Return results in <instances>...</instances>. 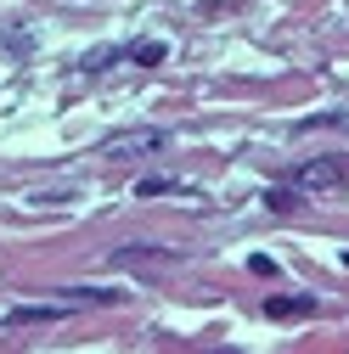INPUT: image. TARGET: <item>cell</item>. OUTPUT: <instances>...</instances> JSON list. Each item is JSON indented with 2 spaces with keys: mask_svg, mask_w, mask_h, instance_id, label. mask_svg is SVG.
<instances>
[{
  "mask_svg": "<svg viewBox=\"0 0 349 354\" xmlns=\"http://www.w3.org/2000/svg\"><path fill=\"white\" fill-rule=\"evenodd\" d=\"M141 197H174V192H186V186H174V180H163V174H147V180L136 186Z\"/></svg>",
  "mask_w": 349,
  "mask_h": 354,
  "instance_id": "obj_8",
  "label": "cell"
},
{
  "mask_svg": "<svg viewBox=\"0 0 349 354\" xmlns=\"http://www.w3.org/2000/svg\"><path fill=\"white\" fill-rule=\"evenodd\" d=\"M107 62H124V51H118V46H102V51H91V57H79V68H84V73H102Z\"/></svg>",
  "mask_w": 349,
  "mask_h": 354,
  "instance_id": "obj_6",
  "label": "cell"
},
{
  "mask_svg": "<svg viewBox=\"0 0 349 354\" xmlns=\"http://www.w3.org/2000/svg\"><path fill=\"white\" fill-rule=\"evenodd\" d=\"M310 309H316L310 298H271L265 315H271V321H293V315H310Z\"/></svg>",
  "mask_w": 349,
  "mask_h": 354,
  "instance_id": "obj_4",
  "label": "cell"
},
{
  "mask_svg": "<svg viewBox=\"0 0 349 354\" xmlns=\"http://www.w3.org/2000/svg\"><path fill=\"white\" fill-rule=\"evenodd\" d=\"M169 147V129L158 124H141V129H124V136H107L102 141V158H152Z\"/></svg>",
  "mask_w": 349,
  "mask_h": 354,
  "instance_id": "obj_2",
  "label": "cell"
},
{
  "mask_svg": "<svg viewBox=\"0 0 349 354\" xmlns=\"http://www.w3.org/2000/svg\"><path fill=\"white\" fill-rule=\"evenodd\" d=\"M298 197H304L298 186H293V192H287V186H276V192H265V208H276V214H293V208H298Z\"/></svg>",
  "mask_w": 349,
  "mask_h": 354,
  "instance_id": "obj_7",
  "label": "cell"
},
{
  "mask_svg": "<svg viewBox=\"0 0 349 354\" xmlns=\"http://www.w3.org/2000/svg\"><path fill=\"white\" fill-rule=\"evenodd\" d=\"M293 186H298L304 197L349 186V158H310V163H298V169H293Z\"/></svg>",
  "mask_w": 349,
  "mask_h": 354,
  "instance_id": "obj_1",
  "label": "cell"
},
{
  "mask_svg": "<svg viewBox=\"0 0 349 354\" xmlns=\"http://www.w3.org/2000/svg\"><path fill=\"white\" fill-rule=\"evenodd\" d=\"M124 57L141 62V68H152V62H163V46H158V39H136V46H124Z\"/></svg>",
  "mask_w": 349,
  "mask_h": 354,
  "instance_id": "obj_5",
  "label": "cell"
},
{
  "mask_svg": "<svg viewBox=\"0 0 349 354\" xmlns=\"http://www.w3.org/2000/svg\"><path fill=\"white\" fill-rule=\"evenodd\" d=\"M113 264L124 270V264H136V270H163V264H174V253H152V248H118Z\"/></svg>",
  "mask_w": 349,
  "mask_h": 354,
  "instance_id": "obj_3",
  "label": "cell"
},
{
  "mask_svg": "<svg viewBox=\"0 0 349 354\" xmlns=\"http://www.w3.org/2000/svg\"><path fill=\"white\" fill-rule=\"evenodd\" d=\"M310 124H321V129H343V136H349V107H338V113H321V118H310Z\"/></svg>",
  "mask_w": 349,
  "mask_h": 354,
  "instance_id": "obj_9",
  "label": "cell"
}]
</instances>
